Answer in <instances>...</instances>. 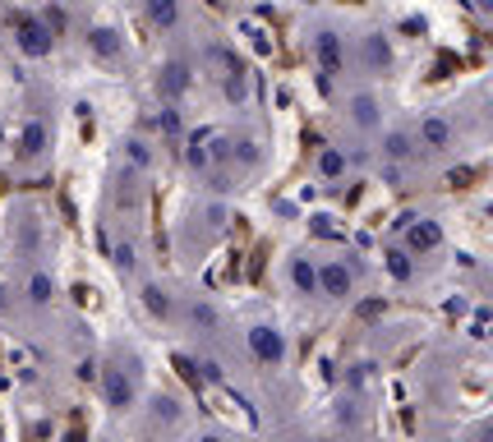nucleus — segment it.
<instances>
[{"label":"nucleus","instance_id":"nucleus-17","mask_svg":"<svg viewBox=\"0 0 493 442\" xmlns=\"http://www.w3.org/2000/svg\"><path fill=\"white\" fill-rule=\"evenodd\" d=\"M383 147H387V157H392V162H406V157L415 153L406 134H387V143H383Z\"/></svg>","mask_w":493,"mask_h":442},{"label":"nucleus","instance_id":"nucleus-11","mask_svg":"<svg viewBox=\"0 0 493 442\" xmlns=\"http://www.w3.org/2000/svg\"><path fill=\"white\" fill-rule=\"evenodd\" d=\"M365 60L374 65V69H387L392 65V46H387V37H365Z\"/></svg>","mask_w":493,"mask_h":442},{"label":"nucleus","instance_id":"nucleus-19","mask_svg":"<svg viewBox=\"0 0 493 442\" xmlns=\"http://www.w3.org/2000/svg\"><path fill=\"white\" fill-rule=\"evenodd\" d=\"M28 290H33V300H37V305H46V300H51V281H46V276H33V286H28Z\"/></svg>","mask_w":493,"mask_h":442},{"label":"nucleus","instance_id":"nucleus-4","mask_svg":"<svg viewBox=\"0 0 493 442\" xmlns=\"http://www.w3.org/2000/svg\"><path fill=\"white\" fill-rule=\"evenodd\" d=\"M438 245H443V226H438V221H429V216H410L406 221V249L410 254H429Z\"/></svg>","mask_w":493,"mask_h":442},{"label":"nucleus","instance_id":"nucleus-12","mask_svg":"<svg viewBox=\"0 0 493 442\" xmlns=\"http://www.w3.org/2000/svg\"><path fill=\"white\" fill-rule=\"evenodd\" d=\"M189 88V69L185 65H166V74H162V93L166 97H180Z\"/></svg>","mask_w":493,"mask_h":442},{"label":"nucleus","instance_id":"nucleus-6","mask_svg":"<svg viewBox=\"0 0 493 442\" xmlns=\"http://www.w3.org/2000/svg\"><path fill=\"white\" fill-rule=\"evenodd\" d=\"M314 55H318V69L327 74V79H332V74H341V37L337 33H318L314 37Z\"/></svg>","mask_w":493,"mask_h":442},{"label":"nucleus","instance_id":"nucleus-23","mask_svg":"<svg viewBox=\"0 0 493 442\" xmlns=\"http://www.w3.org/2000/svg\"><path fill=\"white\" fill-rule=\"evenodd\" d=\"M0 305H5V290H0Z\"/></svg>","mask_w":493,"mask_h":442},{"label":"nucleus","instance_id":"nucleus-18","mask_svg":"<svg viewBox=\"0 0 493 442\" xmlns=\"http://www.w3.org/2000/svg\"><path fill=\"white\" fill-rule=\"evenodd\" d=\"M387 272H392L397 281H406V276H410V249H392V254H387Z\"/></svg>","mask_w":493,"mask_h":442},{"label":"nucleus","instance_id":"nucleus-7","mask_svg":"<svg viewBox=\"0 0 493 442\" xmlns=\"http://www.w3.org/2000/svg\"><path fill=\"white\" fill-rule=\"evenodd\" d=\"M144 5H148V19L157 28H176L180 24V0H144Z\"/></svg>","mask_w":493,"mask_h":442},{"label":"nucleus","instance_id":"nucleus-16","mask_svg":"<svg viewBox=\"0 0 493 442\" xmlns=\"http://www.w3.org/2000/svg\"><path fill=\"white\" fill-rule=\"evenodd\" d=\"M318 171H323V176H327V180H337V176H341V171H346V157H341V153H337V147H327V153H323V157H318Z\"/></svg>","mask_w":493,"mask_h":442},{"label":"nucleus","instance_id":"nucleus-21","mask_svg":"<svg viewBox=\"0 0 493 442\" xmlns=\"http://www.w3.org/2000/svg\"><path fill=\"white\" fill-rule=\"evenodd\" d=\"M116 267H120V272H129V267H134V249H129V245H120V249H116Z\"/></svg>","mask_w":493,"mask_h":442},{"label":"nucleus","instance_id":"nucleus-13","mask_svg":"<svg viewBox=\"0 0 493 442\" xmlns=\"http://www.w3.org/2000/svg\"><path fill=\"white\" fill-rule=\"evenodd\" d=\"M350 116H356L360 129H374L378 125V102L374 97H356V102H350Z\"/></svg>","mask_w":493,"mask_h":442},{"label":"nucleus","instance_id":"nucleus-3","mask_svg":"<svg viewBox=\"0 0 493 442\" xmlns=\"http://www.w3.org/2000/svg\"><path fill=\"white\" fill-rule=\"evenodd\" d=\"M350 286H356V267H350V263H323L318 267V290L327 295V300H346V295H350Z\"/></svg>","mask_w":493,"mask_h":442},{"label":"nucleus","instance_id":"nucleus-8","mask_svg":"<svg viewBox=\"0 0 493 442\" xmlns=\"http://www.w3.org/2000/svg\"><path fill=\"white\" fill-rule=\"evenodd\" d=\"M88 46H93V51H97L102 60H116V55L125 51V42H120V37H116L111 28H93V33H88Z\"/></svg>","mask_w":493,"mask_h":442},{"label":"nucleus","instance_id":"nucleus-14","mask_svg":"<svg viewBox=\"0 0 493 442\" xmlns=\"http://www.w3.org/2000/svg\"><path fill=\"white\" fill-rule=\"evenodd\" d=\"M291 281H296L305 295H314V290H318V272H314L305 258H296V263H291Z\"/></svg>","mask_w":493,"mask_h":442},{"label":"nucleus","instance_id":"nucleus-10","mask_svg":"<svg viewBox=\"0 0 493 442\" xmlns=\"http://www.w3.org/2000/svg\"><path fill=\"white\" fill-rule=\"evenodd\" d=\"M419 138H425V147H448V138H452V129H448V120H438V116H429L425 125H419Z\"/></svg>","mask_w":493,"mask_h":442},{"label":"nucleus","instance_id":"nucleus-1","mask_svg":"<svg viewBox=\"0 0 493 442\" xmlns=\"http://www.w3.org/2000/svg\"><path fill=\"white\" fill-rule=\"evenodd\" d=\"M15 37H19V51L33 55V60L51 55V46H55L51 24H46V19H33V15H19V19H15Z\"/></svg>","mask_w":493,"mask_h":442},{"label":"nucleus","instance_id":"nucleus-2","mask_svg":"<svg viewBox=\"0 0 493 442\" xmlns=\"http://www.w3.org/2000/svg\"><path fill=\"white\" fill-rule=\"evenodd\" d=\"M249 355L258 364H281L287 359V337H281L277 327H267V323H258V327H249Z\"/></svg>","mask_w":493,"mask_h":442},{"label":"nucleus","instance_id":"nucleus-5","mask_svg":"<svg viewBox=\"0 0 493 442\" xmlns=\"http://www.w3.org/2000/svg\"><path fill=\"white\" fill-rule=\"evenodd\" d=\"M102 397H106L111 410H129L134 406V387H129V378L120 374V368H106V374H102Z\"/></svg>","mask_w":493,"mask_h":442},{"label":"nucleus","instance_id":"nucleus-9","mask_svg":"<svg viewBox=\"0 0 493 442\" xmlns=\"http://www.w3.org/2000/svg\"><path fill=\"white\" fill-rule=\"evenodd\" d=\"M19 153L24 157H42L46 153V129L33 120V125H24V138H19Z\"/></svg>","mask_w":493,"mask_h":442},{"label":"nucleus","instance_id":"nucleus-15","mask_svg":"<svg viewBox=\"0 0 493 442\" xmlns=\"http://www.w3.org/2000/svg\"><path fill=\"white\" fill-rule=\"evenodd\" d=\"M144 305H148L157 318H166V314H171V300H166V290H162V286H148V290H144Z\"/></svg>","mask_w":493,"mask_h":442},{"label":"nucleus","instance_id":"nucleus-22","mask_svg":"<svg viewBox=\"0 0 493 442\" xmlns=\"http://www.w3.org/2000/svg\"><path fill=\"white\" fill-rule=\"evenodd\" d=\"M475 5H479L484 15H493V0H475Z\"/></svg>","mask_w":493,"mask_h":442},{"label":"nucleus","instance_id":"nucleus-20","mask_svg":"<svg viewBox=\"0 0 493 442\" xmlns=\"http://www.w3.org/2000/svg\"><path fill=\"white\" fill-rule=\"evenodd\" d=\"M153 406H157V419H176V415H180V410H176V401H171V397H157V401H153Z\"/></svg>","mask_w":493,"mask_h":442}]
</instances>
